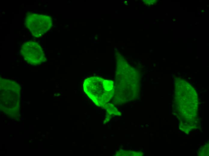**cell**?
Listing matches in <instances>:
<instances>
[{
    "mask_svg": "<svg viewBox=\"0 0 209 156\" xmlns=\"http://www.w3.org/2000/svg\"><path fill=\"white\" fill-rule=\"evenodd\" d=\"M24 60L28 63L38 65L46 61V58L41 46L33 41L24 42L20 50Z\"/></svg>",
    "mask_w": 209,
    "mask_h": 156,
    "instance_id": "obj_3",
    "label": "cell"
},
{
    "mask_svg": "<svg viewBox=\"0 0 209 156\" xmlns=\"http://www.w3.org/2000/svg\"><path fill=\"white\" fill-rule=\"evenodd\" d=\"M113 82L99 77H92L85 80L83 86L85 92L96 105H104L109 100L110 91Z\"/></svg>",
    "mask_w": 209,
    "mask_h": 156,
    "instance_id": "obj_1",
    "label": "cell"
},
{
    "mask_svg": "<svg viewBox=\"0 0 209 156\" xmlns=\"http://www.w3.org/2000/svg\"><path fill=\"white\" fill-rule=\"evenodd\" d=\"M125 2H126V1Z\"/></svg>",
    "mask_w": 209,
    "mask_h": 156,
    "instance_id": "obj_4",
    "label": "cell"
},
{
    "mask_svg": "<svg viewBox=\"0 0 209 156\" xmlns=\"http://www.w3.org/2000/svg\"><path fill=\"white\" fill-rule=\"evenodd\" d=\"M25 25L34 36L39 38L50 28L52 20L47 15L29 12L26 16Z\"/></svg>",
    "mask_w": 209,
    "mask_h": 156,
    "instance_id": "obj_2",
    "label": "cell"
}]
</instances>
